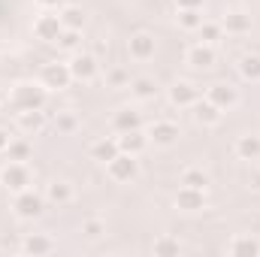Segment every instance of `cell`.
I'll list each match as a JSON object with an SVG mask.
<instances>
[{"mask_svg": "<svg viewBox=\"0 0 260 257\" xmlns=\"http://www.w3.org/2000/svg\"><path fill=\"white\" fill-rule=\"evenodd\" d=\"M242 73L248 79H260V58H245L242 61Z\"/></svg>", "mask_w": 260, "mask_h": 257, "instance_id": "cell-15", "label": "cell"}, {"mask_svg": "<svg viewBox=\"0 0 260 257\" xmlns=\"http://www.w3.org/2000/svg\"><path fill=\"white\" fill-rule=\"evenodd\" d=\"M182 3H185V6L191 9V6H197V3H200V0H182Z\"/></svg>", "mask_w": 260, "mask_h": 257, "instance_id": "cell-29", "label": "cell"}, {"mask_svg": "<svg viewBox=\"0 0 260 257\" xmlns=\"http://www.w3.org/2000/svg\"><path fill=\"white\" fill-rule=\"evenodd\" d=\"M182 24H185V27H197V24H203V21L197 18L194 9H185V12H182Z\"/></svg>", "mask_w": 260, "mask_h": 257, "instance_id": "cell-21", "label": "cell"}, {"mask_svg": "<svg viewBox=\"0 0 260 257\" xmlns=\"http://www.w3.org/2000/svg\"><path fill=\"white\" fill-rule=\"evenodd\" d=\"M64 21L70 24V27H79V24H82V12H79V9H67Z\"/></svg>", "mask_w": 260, "mask_h": 257, "instance_id": "cell-20", "label": "cell"}, {"mask_svg": "<svg viewBox=\"0 0 260 257\" xmlns=\"http://www.w3.org/2000/svg\"><path fill=\"white\" fill-rule=\"evenodd\" d=\"M43 3H55V0H43Z\"/></svg>", "mask_w": 260, "mask_h": 257, "instance_id": "cell-30", "label": "cell"}, {"mask_svg": "<svg viewBox=\"0 0 260 257\" xmlns=\"http://www.w3.org/2000/svg\"><path fill=\"white\" fill-rule=\"evenodd\" d=\"M212 97H215V106L221 109V106H233L236 103V91L233 88H227V85H218V91H212Z\"/></svg>", "mask_w": 260, "mask_h": 257, "instance_id": "cell-8", "label": "cell"}, {"mask_svg": "<svg viewBox=\"0 0 260 257\" xmlns=\"http://www.w3.org/2000/svg\"><path fill=\"white\" fill-rule=\"evenodd\" d=\"M18 215H40V200L37 197H24V200H18Z\"/></svg>", "mask_w": 260, "mask_h": 257, "instance_id": "cell-12", "label": "cell"}, {"mask_svg": "<svg viewBox=\"0 0 260 257\" xmlns=\"http://www.w3.org/2000/svg\"><path fill=\"white\" fill-rule=\"evenodd\" d=\"M227 21H230V27H236V30H245V27H248V21H245L242 15H233V18H227Z\"/></svg>", "mask_w": 260, "mask_h": 257, "instance_id": "cell-24", "label": "cell"}, {"mask_svg": "<svg viewBox=\"0 0 260 257\" xmlns=\"http://www.w3.org/2000/svg\"><path fill=\"white\" fill-rule=\"evenodd\" d=\"M182 203H185V206H200L203 197H200V194H191V191H182Z\"/></svg>", "mask_w": 260, "mask_h": 257, "instance_id": "cell-23", "label": "cell"}, {"mask_svg": "<svg viewBox=\"0 0 260 257\" xmlns=\"http://www.w3.org/2000/svg\"><path fill=\"white\" fill-rule=\"evenodd\" d=\"M191 61H194L197 67H209L215 61V55H212L209 49H194V52H191Z\"/></svg>", "mask_w": 260, "mask_h": 257, "instance_id": "cell-14", "label": "cell"}, {"mask_svg": "<svg viewBox=\"0 0 260 257\" xmlns=\"http://www.w3.org/2000/svg\"><path fill=\"white\" fill-rule=\"evenodd\" d=\"M27 248H30V251H43V248H52V245H49V242H43V239H37V242L30 239V242H27Z\"/></svg>", "mask_w": 260, "mask_h": 257, "instance_id": "cell-26", "label": "cell"}, {"mask_svg": "<svg viewBox=\"0 0 260 257\" xmlns=\"http://www.w3.org/2000/svg\"><path fill=\"white\" fill-rule=\"evenodd\" d=\"M206 37H209V43H212V40L218 37V27H206Z\"/></svg>", "mask_w": 260, "mask_h": 257, "instance_id": "cell-27", "label": "cell"}, {"mask_svg": "<svg viewBox=\"0 0 260 257\" xmlns=\"http://www.w3.org/2000/svg\"><path fill=\"white\" fill-rule=\"evenodd\" d=\"M70 188H67V182H55V185H52V200H61V203H64V200H70Z\"/></svg>", "mask_w": 260, "mask_h": 257, "instance_id": "cell-17", "label": "cell"}, {"mask_svg": "<svg viewBox=\"0 0 260 257\" xmlns=\"http://www.w3.org/2000/svg\"><path fill=\"white\" fill-rule=\"evenodd\" d=\"M133 94L142 97V100H145V97H154V85H151L148 79H136V82H133Z\"/></svg>", "mask_w": 260, "mask_h": 257, "instance_id": "cell-13", "label": "cell"}, {"mask_svg": "<svg viewBox=\"0 0 260 257\" xmlns=\"http://www.w3.org/2000/svg\"><path fill=\"white\" fill-rule=\"evenodd\" d=\"M121 145H124V148H142V139H139V133H127V136L121 139Z\"/></svg>", "mask_w": 260, "mask_h": 257, "instance_id": "cell-22", "label": "cell"}, {"mask_svg": "<svg viewBox=\"0 0 260 257\" xmlns=\"http://www.w3.org/2000/svg\"><path fill=\"white\" fill-rule=\"evenodd\" d=\"M94 154H97V157H106V160H112V157H115V145H106V142H100V145L94 148Z\"/></svg>", "mask_w": 260, "mask_h": 257, "instance_id": "cell-19", "label": "cell"}, {"mask_svg": "<svg viewBox=\"0 0 260 257\" xmlns=\"http://www.w3.org/2000/svg\"><path fill=\"white\" fill-rule=\"evenodd\" d=\"M70 76H73V73L64 70V67H46V73H43V79H46L49 85H58V88L67 85V79H70Z\"/></svg>", "mask_w": 260, "mask_h": 257, "instance_id": "cell-7", "label": "cell"}, {"mask_svg": "<svg viewBox=\"0 0 260 257\" xmlns=\"http://www.w3.org/2000/svg\"><path fill=\"white\" fill-rule=\"evenodd\" d=\"M130 52H133V58L145 61V58H151V52H154V40H151L148 34H136V37L130 40Z\"/></svg>", "mask_w": 260, "mask_h": 257, "instance_id": "cell-2", "label": "cell"}, {"mask_svg": "<svg viewBox=\"0 0 260 257\" xmlns=\"http://www.w3.org/2000/svg\"><path fill=\"white\" fill-rule=\"evenodd\" d=\"M109 173H112V179L124 182V179H130V176L136 173V160L127 157V154H115V157L109 160Z\"/></svg>", "mask_w": 260, "mask_h": 257, "instance_id": "cell-1", "label": "cell"}, {"mask_svg": "<svg viewBox=\"0 0 260 257\" xmlns=\"http://www.w3.org/2000/svg\"><path fill=\"white\" fill-rule=\"evenodd\" d=\"M82 230H85V236H88V239H100V233H103V224H100V221H88Z\"/></svg>", "mask_w": 260, "mask_h": 257, "instance_id": "cell-18", "label": "cell"}, {"mask_svg": "<svg viewBox=\"0 0 260 257\" xmlns=\"http://www.w3.org/2000/svg\"><path fill=\"white\" fill-rule=\"evenodd\" d=\"M70 73H73V76H79V79H91V76L97 73V64H94V58H88V55H85V58H76V61H73Z\"/></svg>", "mask_w": 260, "mask_h": 257, "instance_id": "cell-4", "label": "cell"}, {"mask_svg": "<svg viewBox=\"0 0 260 257\" xmlns=\"http://www.w3.org/2000/svg\"><path fill=\"white\" fill-rule=\"evenodd\" d=\"M236 148H239L242 157H254V154H260V139L257 136H242Z\"/></svg>", "mask_w": 260, "mask_h": 257, "instance_id": "cell-9", "label": "cell"}, {"mask_svg": "<svg viewBox=\"0 0 260 257\" xmlns=\"http://www.w3.org/2000/svg\"><path fill=\"white\" fill-rule=\"evenodd\" d=\"M3 179H6V185L12 182V188H24V185H27V173H24V167H9Z\"/></svg>", "mask_w": 260, "mask_h": 257, "instance_id": "cell-10", "label": "cell"}, {"mask_svg": "<svg viewBox=\"0 0 260 257\" xmlns=\"http://www.w3.org/2000/svg\"><path fill=\"white\" fill-rule=\"evenodd\" d=\"M151 136H154L157 142H164V145H170V142L176 139V127L164 121V124H157V127H151Z\"/></svg>", "mask_w": 260, "mask_h": 257, "instance_id": "cell-11", "label": "cell"}, {"mask_svg": "<svg viewBox=\"0 0 260 257\" xmlns=\"http://www.w3.org/2000/svg\"><path fill=\"white\" fill-rule=\"evenodd\" d=\"M61 40H64V43H61L64 49H73V46H76V30H70V34H64Z\"/></svg>", "mask_w": 260, "mask_h": 257, "instance_id": "cell-25", "label": "cell"}, {"mask_svg": "<svg viewBox=\"0 0 260 257\" xmlns=\"http://www.w3.org/2000/svg\"><path fill=\"white\" fill-rule=\"evenodd\" d=\"M0 148H9V136H6L3 130H0Z\"/></svg>", "mask_w": 260, "mask_h": 257, "instance_id": "cell-28", "label": "cell"}, {"mask_svg": "<svg viewBox=\"0 0 260 257\" xmlns=\"http://www.w3.org/2000/svg\"><path fill=\"white\" fill-rule=\"evenodd\" d=\"M197 121L203 124H218L221 121V109L215 103H197Z\"/></svg>", "mask_w": 260, "mask_h": 257, "instance_id": "cell-3", "label": "cell"}, {"mask_svg": "<svg viewBox=\"0 0 260 257\" xmlns=\"http://www.w3.org/2000/svg\"><path fill=\"white\" fill-rule=\"evenodd\" d=\"M37 30H40L46 40H58V30H61V18H58V15H46L43 21H37Z\"/></svg>", "mask_w": 260, "mask_h": 257, "instance_id": "cell-5", "label": "cell"}, {"mask_svg": "<svg viewBox=\"0 0 260 257\" xmlns=\"http://www.w3.org/2000/svg\"><path fill=\"white\" fill-rule=\"evenodd\" d=\"M185 185H188L191 191H203V188H206V176H200V173H185Z\"/></svg>", "mask_w": 260, "mask_h": 257, "instance_id": "cell-16", "label": "cell"}, {"mask_svg": "<svg viewBox=\"0 0 260 257\" xmlns=\"http://www.w3.org/2000/svg\"><path fill=\"white\" fill-rule=\"evenodd\" d=\"M173 100H176V103H197L194 85H188V82H179V85H173Z\"/></svg>", "mask_w": 260, "mask_h": 257, "instance_id": "cell-6", "label": "cell"}]
</instances>
